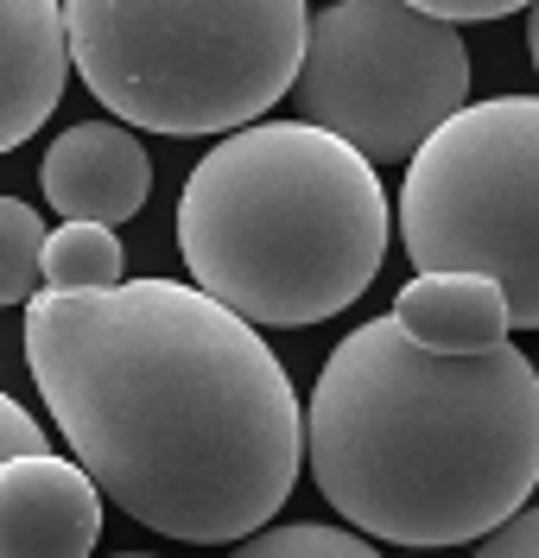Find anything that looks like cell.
Returning <instances> with one entry per match:
<instances>
[{
	"label": "cell",
	"instance_id": "6da1fadb",
	"mask_svg": "<svg viewBox=\"0 0 539 558\" xmlns=\"http://www.w3.org/2000/svg\"><path fill=\"white\" fill-rule=\"evenodd\" d=\"M26 368L71 463L152 533L248 539L298 483L305 407L286 362L191 279L38 286Z\"/></svg>",
	"mask_w": 539,
	"mask_h": 558
},
{
	"label": "cell",
	"instance_id": "7a4b0ae2",
	"mask_svg": "<svg viewBox=\"0 0 539 558\" xmlns=\"http://www.w3.org/2000/svg\"><path fill=\"white\" fill-rule=\"evenodd\" d=\"M305 463L368 539L469 546L539 483V368L514 343L431 355L394 317H368L305 400Z\"/></svg>",
	"mask_w": 539,
	"mask_h": 558
},
{
	"label": "cell",
	"instance_id": "3957f363",
	"mask_svg": "<svg viewBox=\"0 0 539 558\" xmlns=\"http://www.w3.org/2000/svg\"><path fill=\"white\" fill-rule=\"evenodd\" d=\"M394 209L375 166L311 121H248L191 166L179 254L197 292L254 330L350 312L375 286Z\"/></svg>",
	"mask_w": 539,
	"mask_h": 558
},
{
	"label": "cell",
	"instance_id": "277c9868",
	"mask_svg": "<svg viewBox=\"0 0 539 558\" xmlns=\"http://www.w3.org/2000/svg\"><path fill=\"white\" fill-rule=\"evenodd\" d=\"M89 96L121 128L235 134L267 121L305 58V0H58Z\"/></svg>",
	"mask_w": 539,
	"mask_h": 558
},
{
	"label": "cell",
	"instance_id": "5b68a950",
	"mask_svg": "<svg viewBox=\"0 0 539 558\" xmlns=\"http://www.w3.org/2000/svg\"><path fill=\"white\" fill-rule=\"evenodd\" d=\"M413 274L495 279L514 330H539V96L464 102L400 178Z\"/></svg>",
	"mask_w": 539,
	"mask_h": 558
},
{
	"label": "cell",
	"instance_id": "8992f818",
	"mask_svg": "<svg viewBox=\"0 0 539 558\" xmlns=\"http://www.w3.org/2000/svg\"><path fill=\"white\" fill-rule=\"evenodd\" d=\"M292 96L298 121L356 146L368 166H406L469 102L464 33L406 0H330L305 26Z\"/></svg>",
	"mask_w": 539,
	"mask_h": 558
},
{
	"label": "cell",
	"instance_id": "52a82bcc",
	"mask_svg": "<svg viewBox=\"0 0 539 558\" xmlns=\"http://www.w3.org/2000/svg\"><path fill=\"white\" fill-rule=\"evenodd\" d=\"M102 539V488L58 451L0 463V558H89Z\"/></svg>",
	"mask_w": 539,
	"mask_h": 558
},
{
	"label": "cell",
	"instance_id": "ba28073f",
	"mask_svg": "<svg viewBox=\"0 0 539 558\" xmlns=\"http://www.w3.org/2000/svg\"><path fill=\"white\" fill-rule=\"evenodd\" d=\"M38 184H45V204L58 209L64 222H127L146 209V191H152V159L134 128L121 121H71L64 134L51 140L45 166H38Z\"/></svg>",
	"mask_w": 539,
	"mask_h": 558
},
{
	"label": "cell",
	"instance_id": "9c48e42d",
	"mask_svg": "<svg viewBox=\"0 0 539 558\" xmlns=\"http://www.w3.org/2000/svg\"><path fill=\"white\" fill-rule=\"evenodd\" d=\"M71 76L64 7L58 0H0V153L26 146L51 121Z\"/></svg>",
	"mask_w": 539,
	"mask_h": 558
},
{
	"label": "cell",
	"instance_id": "30bf717a",
	"mask_svg": "<svg viewBox=\"0 0 539 558\" xmlns=\"http://www.w3.org/2000/svg\"><path fill=\"white\" fill-rule=\"evenodd\" d=\"M431 355H476V349L507 343L514 317H507V299L495 279L476 274H419L400 286L394 312H388Z\"/></svg>",
	"mask_w": 539,
	"mask_h": 558
},
{
	"label": "cell",
	"instance_id": "8fae6325",
	"mask_svg": "<svg viewBox=\"0 0 539 558\" xmlns=\"http://www.w3.org/2000/svg\"><path fill=\"white\" fill-rule=\"evenodd\" d=\"M38 279L45 286H121L127 279V247L114 229L102 222H64V229H45V247H38Z\"/></svg>",
	"mask_w": 539,
	"mask_h": 558
},
{
	"label": "cell",
	"instance_id": "7c38bea8",
	"mask_svg": "<svg viewBox=\"0 0 539 558\" xmlns=\"http://www.w3.org/2000/svg\"><path fill=\"white\" fill-rule=\"evenodd\" d=\"M229 558H381V546L356 526H323V521H267L248 539H235Z\"/></svg>",
	"mask_w": 539,
	"mask_h": 558
},
{
	"label": "cell",
	"instance_id": "4fadbf2b",
	"mask_svg": "<svg viewBox=\"0 0 539 558\" xmlns=\"http://www.w3.org/2000/svg\"><path fill=\"white\" fill-rule=\"evenodd\" d=\"M38 247H45V216L20 197H0V305H26L45 286Z\"/></svg>",
	"mask_w": 539,
	"mask_h": 558
},
{
	"label": "cell",
	"instance_id": "5bb4252c",
	"mask_svg": "<svg viewBox=\"0 0 539 558\" xmlns=\"http://www.w3.org/2000/svg\"><path fill=\"white\" fill-rule=\"evenodd\" d=\"M476 558H539V508H520L495 533H482L476 539Z\"/></svg>",
	"mask_w": 539,
	"mask_h": 558
},
{
	"label": "cell",
	"instance_id": "9a60e30c",
	"mask_svg": "<svg viewBox=\"0 0 539 558\" xmlns=\"http://www.w3.org/2000/svg\"><path fill=\"white\" fill-rule=\"evenodd\" d=\"M20 451H51V432H45L13 393H0V463L20 457Z\"/></svg>",
	"mask_w": 539,
	"mask_h": 558
},
{
	"label": "cell",
	"instance_id": "2e32d148",
	"mask_svg": "<svg viewBox=\"0 0 539 558\" xmlns=\"http://www.w3.org/2000/svg\"><path fill=\"white\" fill-rule=\"evenodd\" d=\"M406 7H419V13H431V20L464 26V20H507V13H527L534 0H406Z\"/></svg>",
	"mask_w": 539,
	"mask_h": 558
},
{
	"label": "cell",
	"instance_id": "e0dca14e",
	"mask_svg": "<svg viewBox=\"0 0 539 558\" xmlns=\"http://www.w3.org/2000/svg\"><path fill=\"white\" fill-rule=\"evenodd\" d=\"M527 51H534V70H539V0L527 7Z\"/></svg>",
	"mask_w": 539,
	"mask_h": 558
},
{
	"label": "cell",
	"instance_id": "ac0fdd59",
	"mask_svg": "<svg viewBox=\"0 0 539 558\" xmlns=\"http://www.w3.org/2000/svg\"><path fill=\"white\" fill-rule=\"evenodd\" d=\"M108 558H159V553H108Z\"/></svg>",
	"mask_w": 539,
	"mask_h": 558
}]
</instances>
